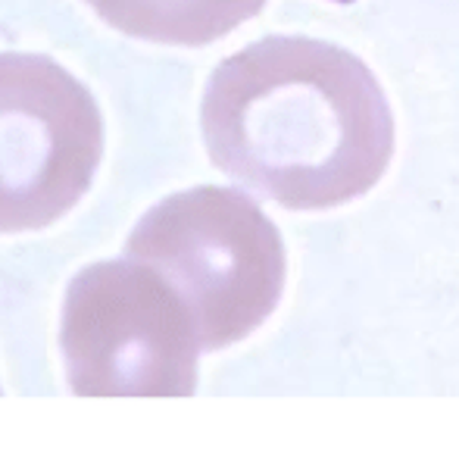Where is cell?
Returning a JSON list of instances; mask_svg holds the SVG:
<instances>
[{
  "label": "cell",
  "instance_id": "6da1fadb",
  "mask_svg": "<svg viewBox=\"0 0 459 450\" xmlns=\"http://www.w3.org/2000/svg\"><path fill=\"white\" fill-rule=\"evenodd\" d=\"M200 132L219 172L284 210H332L368 195L397 141L372 69L300 35H269L219 63Z\"/></svg>",
  "mask_w": 459,
  "mask_h": 450
},
{
  "label": "cell",
  "instance_id": "7a4b0ae2",
  "mask_svg": "<svg viewBox=\"0 0 459 450\" xmlns=\"http://www.w3.org/2000/svg\"><path fill=\"white\" fill-rule=\"evenodd\" d=\"M126 256L176 288L204 353L254 335L275 313L288 273L275 222L254 197L219 185L163 197L132 229Z\"/></svg>",
  "mask_w": 459,
  "mask_h": 450
},
{
  "label": "cell",
  "instance_id": "3957f363",
  "mask_svg": "<svg viewBox=\"0 0 459 450\" xmlns=\"http://www.w3.org/2000/svg\"><path fill=\"white\" fill-rule=\"evenodd\" d=\"M60 350L79 397H191L204 341L176 288L122 256L69 281Z\"/></svg>",
  "mask_w": 459,
  "mask_h": 450
},
{
  "label": "cell",
  "instance_id": "277c9868",
  "mask_svg": "<svg viewBox=\"0 0 459 450\" xmlns=\"http://www.w3.org/2000/svg\"><path fill=\"white\" fill-rule=\"evenodd\" d=\"M103 157V116L69 69L0 54V235L41 231L69 213Z\"/></svg>",
  "mask_w": 459,
  "mask_h": 450
},
{
  "label": "cell",
  "instance_id": "5b68a950",
  "mask_svg": "<svg viewBox=\"0 0 459 450\" xmlns=\"http://www.w3.org/2000/svg\"><path fill=\"white\" fill-rule=\"evenodd\" d=\"M128 38L172 48H204L254 19L266 0H85Z\"/></svg>",
  "mask_w": 459,
  "mask_h": 450
},
{
  "label": "cell",
  "instance_id": "8992f818",
  "mask_svg": "<svg viewBox=\"0 0 459 450\" xmlns=\"http://www.w3.org/2000/svg\"><path fill=\"white\" fill-rule=\"evenodd\" d=\"M334 4H353V0H334Z\"/></svg>",
  "mask_w": 459,
  "mask_h": 450
}]
</instances>
